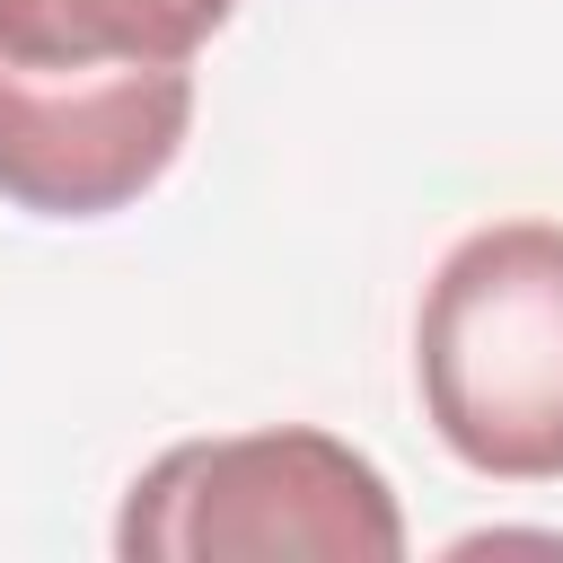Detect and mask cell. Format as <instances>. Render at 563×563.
<instances>
[{
  "label": "cell",
  "instance_id": "obj_1",
  "mask_svg": "<svg viewBox=\"0 0 563 563\" xmlns=\"http://www.w3.org/2000/svg\"><path fill=\"white\" fill-rule=\"evenodd\" d=\"M422 413L475 475H563V229L493 220L449 246L413 325Z\"/></svg>",
  "mask_w": 563,
  "mask_h": 563
},
{
  "label": "cell",
  "instance_id": "obj_2",
  "mask_svg": "<svg viewBox=\"0 0 563 563\" xmlns=\"http://www.w3.org/2000/svg\"><path fill=\"white\" fill-rule=\"evenodd\" d=\"M123 563H396L387 475L334 431H238L150 457L114 519Z\"/></svg>",
  "mask_w": 563,
  "mask_h": 563
},
{
  "label": "cell",
  "instance_id": "obj_3",
  "mask_svg": "<svg viewBox=\"0 0 563 563\" xmlns=\"http://www.w3.org/2000/svg\"><path fill=\"white\" fill-rule=\"evenodd\" d=\"M194 123V70H18L0 62V194L44 220L141 202Z\"/></svg>",
  "mask_w": 563,
  "mask_h": 563
},
{
  "label": "cell",
  "instance_id": "obj_4",
  "mask_svg": "<svg viewBox=\"0 0 563 563\" xmlns=\"http://www.w3.org/2000/svg\"><path fill=\"white\" fill-rule=\"evenodd\" d=\"M238 0H0V62L18 70H150L194 62Z\"/></svg>",
  "mask_w": 563,
  "mask_h": 563
}]
</instances>
